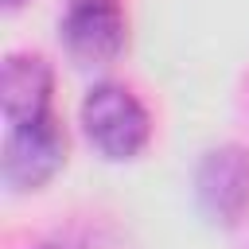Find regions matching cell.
<instances>
[{
  "instance_id": "obj_7",
  "label": "cell",
  "mask_w": 249,
  "mask_h": 249,
  "mask_svg": "<svg viewBox=\"0 0 249 249\" xmlns=\"http://www.w3.org/2000/svg\"><path fill=\"white\" fill-rule=\"evenodd\" d=\"M4 4H8V8H19V4H23V0H4Z\"/></svg>"
},
{
  "instance_id": "obj_2",
  "label": "cell",
  "mask_w": 249,
  "mask_h": 249,
  "mask_svg": "<svg viewBox=\"0 0 249 249\" xmlns=\"http://www.w3.org/2000/svg\"><path fill=\"white\" fill-rule=\"evenodd\" d=\"M62 160H66V132L51 113H43L35 121H19L8 128V140H4L8 187L35 191L62 167Z\"/></svg>"
},
{
  "instance_id": "obj_5",
  "label": "cell",
  "mask_w": 249,
  "mask_h": 249,
  "mask_svg": "<svg viewBox=\"0 0 249 249\" xmlns=\"http://www.w3.org/2000/svg\"><path fill=\"white\" fill-rule=\"evenodd\" d=\"M51 86H54V74L43 54H8L0 74V101H4L8 124L43 117L51 101Z\"/></svg>"
},
{
  "instance_id": "obj_3",
  "label": "cell",
  "mask_w": 249,
  "mask_h": 249,
  "mask_svg": "<svg viewBox=\"0 0 249 249\" xmlns=\"http://www.w3.org/2000/svg\"><path fill=\"white\" fill-rule=\"evenodd\" d=\"M198 202L214 222L233 226L249 210V152L245 148H214L198 167Z\"/></svg>"
},
{
  "instance_id": "obj_4",
  "label": "cell",
  "mask_w": 249,
  "mask_h": 249,
  "mask_svg": "<svg viewBox=\"0 0 249 249\" xmlns=\"http://www.w3.org/2000/svg\"><path fill=\"white\" fill-rule=\"evenodd\" d=\"M62 47L82 66H105L124 47V19L117 4L109 8H70L62 23Z\"/></svg>"
},
{
  "instance_id": "obj_6",
  "label": "cell",
  "mask_w": 249,
  "mask_h": 249,
  "mask_svg": "<svg viewBox=\"0 0 249 249\" xmlns=\"http://www.w3.org/2000/svg\"><path fill=\"white\" fill-rule=\"evenodd\" d=\"M113 0H70V8H109Z\"/></svg>"
},
{
  "instance_id": "obj_1",
  "label": "cell",
  "mask_w": 249,
  "mask_h": 249,
  "mask_svg": "<svg viewBox=\"0 0 249 249\" xmlns=\"http://www.w3.org/2000/svg\"><path fill=\"white\" fill-rule=\"evenodd\" d=\"M82 124H86L89 144L105 160H132L148 144V132H152L148 109L136 101V93H128L117 82H101L86 93Z\"/></svg>"
}]
</instances>
